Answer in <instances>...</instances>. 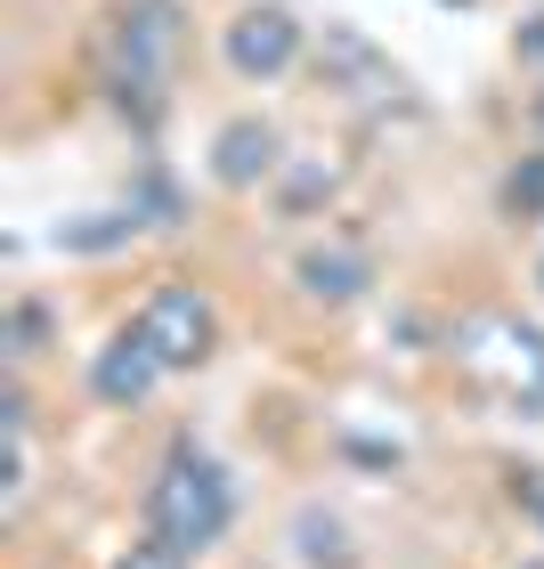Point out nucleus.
<instances>
[{"label":"nucleus","mask_w":544,"mask_h":569,"mask_svg":"<svg viewBox=\"0 0 544 569\" xmlns=\"http://www.w3.org/2000/svg\"><path fill=\"white\" fill-rule=\"evenodd\" d=\"M496 220L512 228H544V147H521L496 179Z\"/></svg>","instance_id":"1a4fd4ad"},{"label":"nucleus","mask_w":544,"mask_h":569,"mask_svg":"<svg viewBox=\"0 0 544 569\" xmlns=\"http://www.w3.org/2000/svg\"><path fill=\"white\" fill-rule=\"evenodd\" d=\"M293 561L301 569H357V546H350V529L333 521L325 505H301L293 512Z\"/></svg>","instance_id":"6e6552de"},{"label":"nucleus","mask_w":544,"mask_h":569,"mask_svg":"<svg viewBox=\"0 0 544 569\" xmlns=\"http://www.w3.org/2000/svg\"><path fill=\"white\" fill-rule=\"evenodd\" d=\"M536 301H544V244H536Z\"/></svg>","instance_id":"dca6fc26"},{"label":"nucleus","mask_w":544,"mask_h":569,"mask_svg":"<svg viewBox=\"0 0 544 569\" xmlns=\"http://www.w3.org/2000/svg\"><path fill=\"white\" fill-rule=\"evenodd\" d=\"M480 342H487V350H472L480 375H496V391L521 407V416H544V333L521 326V318H487Z\"/></svg>","instance_id":"39448f33"},{"label":"nucleus","mask_w":544,"mask_h":569,"mask_svg":"<svg viewBox=\"0 0 544 569\" xmlns=\"http://www.w3.org/2000/svg\"><path fill=\"white\" fill-rule=\"evenodd\" d=\"M163 375H171V367L154 358V342H147L139 326H122V333H107V342L90 350V399H98V407H122V416L147 407Z\"/></svg>","instance_id":"423d86ee"},{"label":"nucleus","mask_w":544,"mask_h":569,"mask_svg":"<svg viewBox=\"0 0 544 569\" xmlns=\"http://www.w3.org/2000/svg\"><path fill=\"white\" fill-rule=\"evenodd\" d=\"M521 569H544V553H528V561H521Z\"/></svg>","instance_id":"f3484780"},{"label":"nucleus","mask_w":544,"mask_h":569,"mask_svg":"<svg viewBox=\"0 0 544 569\" xmlns=\"http://www.w3.org/2000/svg\"><path fill=\"white\" fill-rule=\"evenodd\" d=\"M147 529L171 537L179 553H212L236 529V480H228V463L203 456L195 439H179L147 480Z\"/></svg>","instance_id":"f257e3e1"},{"label":"nucleus","mask_w":544,"mask_h":569,"mask_svg":"<svg viewBox=\"0 0 544 569\" xmlns=\"http://www.w3.org/2000/svg\"><path fill=\"white\" fill-rule=\"evenodd\" d=\"M301 49H309V24L284 9V0H244V9L220 24V66L252 90L284 82V73L301 66Z\"/></svg>","instance_id":"7ed1b4c3"},{"label":"nucleus","mask_w":544,"mask_h":569,"mask_svg":"<svg viewBox=\"0 0 544 569\" xmlns=\"http://www.w3.org/2000/svg\"><path fill=\"white\" fill-rule=\"evenodd\" d=\"M512 505H528V521H536V537H544V472H536V463H512Z\"/></svg>","instance_id":"4468645a"},{"label":"nucleus","mask_w":544,"mask_h":569,"mask_svg":"<svg viewBox=\"0 0 544 569\" xmlns=\"http://www.w3.org/2000/svg\"><path fill=\"white\" fill-rule=\"evenodd\" d=\"M333 188H342V171H333V163H284L276 171V203H284V212H309V203H325Z\"/></svg>","instance_id":"9b49d317"},{"label":"nucleus","mask_w":544,"mask_h":569,"mask_svg":"<svg viewBox=\"0 0 544 569\" xmlns=\"http://www.w3.org/2000/svg\"><path fill=\"white\" fill-rule=\"evenodd\" d=\"M293 284H301V301H318V309H350V301H366L374 261L357 244H301L293 252Z\"/></svg>","instance_id":"0eeeda50"},{"label":"nucleus","mask_w":544,"mask_h":569,"mask_svg":"<svg viewBox=\"0 0 544 569\" xmlns=\"http://www.w3.org/2000/svg\"><path fill=\"white\" fill-rule=\"evenodd\" d=\"M41 342H49V309H41L33 293H17V301H9V318H0V350H9V367L41 358Z\"/></svg>","instance_id":"9d476101"},{"label":"nucleus","mask_w":544,"mask_h":569,"mask_svg":"<svg viewBox=\"0 0 544 569\" xmlns=\"http://www.w3.org/2000/svg\"><path fill=\"white\" fill-rule=\"evenodd\" d=\"M528 131H536V147H544V82L528 90Z\"/></svg>","instance_id":"2eb2a0df"},{"label":"nucleus","mask_w":544,"mask_h":569,"mask_svg":"<svg viewBox=\"0 0 544 569\" xmlns=\"http://www.w3.org/2000/svg\"><path fill=\"white\" fill-rule=\"evenodd\" d=\"M131 326L154 342V358H163L171 375H195V367H212V358H220V309H212V293L188 284V277H163V284L139 301Z\"/></svg>","instance_id":"f03ea898"},{"label":"nucleus","mask_w":544,"mask_h":569,"mask_svg":"<svg viewBox=\"0 0 544 569\" xmlns=\"http://www.w3.org/2000/svg\"><path fill=\"white\" fill-rule=\"evenodd\" d=\"M114 569H195V553H179L171 537H154V529H147V537H131V546L114 553Z\"/></svg>","instance_id":"f8f14e48"},{"label":"nucleus","mask_w":544,"mask_h":569,"mask_svg":"<svg viewBox=\"0 0 544 569\" xmlns=\"http://www.w3.org/2000/svg\"><path fill=\"white\" fill-rule=\"evenodd\" d=\"M293 163L284 154V131L269 114H228L212 147H203V171H212V188L220 196H252V188H276V171Z\"/></svg>","instance_id":"20e7f679"},{"label":"nucleus","mask_w":544,"mask_h":569,"mask_svg":"<svg viewBox=\"0 0 544 569\" xmlns=\"http://www.w3.org/2000/svg\"><path fill=\"white\" fill-rule=\"evenodd\" d=\"M512 66H521L528 82H544V9L512 24Z\"/></svg>","instance_id":"ddd939ff"}]
</instances>
